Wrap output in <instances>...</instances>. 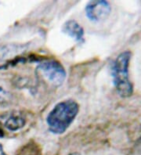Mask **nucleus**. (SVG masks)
<instances>
[{"label": "nucleus", "instance_id": "obj_1", "mask_svg": "<svg viewBox=\"0 0 141 155\" xmlns=\"http://www.w3.org/2000/svg\"><path fill=\"white\" fill-rule=\"evenodd\" d=\"M79 111V104L73 100L58 103L46 117V123L51 133L63 134L72 124Z\"/></svg>", "mask_w": 141, "mask_h": 155}, {"label": "nucleus", "instance_id": "obj_2", "mask_svg": "<svg viewBox=\"0 0 141 155\" xmlns=\"http://www.w3.org/2000/svg\"><path fill=\"white\" fill-rule=\"evenodd\" d=\"M131 57L132 53L129 50L122 52L116 57L111 67L113 84L117 93L123 98H128L133 93V85L129 73Z\"/></svg>", "mask_w": 141, "mask_h": 155}, {"label": "nucleus", "instance_id": "obj_3", "mask_svg": "<svg viewBox=\"0 0 141 155\" xmlns=\"http://www.w3.org/2000/svg\"><path fill=\"white\" fill-rule=\"evenodd\" d=\"M36 71L53 85L58 87L64 83L66 71L62 64L56 61H47L40 63Z\"/></svg>", "mask_w": 141, "mask_h": 155}, {"label": "nucleus", "instance_id": "obj_4", "mask_svg": "<svg viewBox=\"0 0 141 155\" xmlns=\"http://www.w3.org/2000/svg\"><path fill=\"white\" fill-rule=\"evenodd\" d=\"M86 15L92 22H101L109 17L111 12L110 3L103 0L90 1L86 4Z\"/></svg>", "mask_w": 141, "mask_h": 155}, {"label": "nucleus", "instance_id": "obj_5", "mask_svg": "<svg viewBox=\"0 0 141 155\" xmlns=\"http://www.w3.org/2000/svg\"><path fill=\"white\" fill-rule=\"evenodd\" d=\"M61 31L78 42H84V30L82 26L75 20L66 21L62 26Z\"/></svg>", "mask_w": 141, "mask_h": 155}, {"label": "nucleus", "instance_id": "obj_6", "mask_svg": "<svg viewBox=\"0 0 141 155\" xmlns=\"http://www.w3.org/2000/svg\"><path fill=\"white\" fill-rule=\"evenodd\" d=\"M25 123H26V119L25 116L23 115V114L20 112H15L10 114V116L4 123V125L8 130L15 132L22 129L25 125Z\"/></svg>", "mask_w": 141, "mask_h": 155}, {"label": "nucleus", "instance_id": "obj_7", "mask_svg": "<svg viewBox=\"0 0 141 155\" xmlns=\"http://www.w3.org/2000/svg\"><path fill=\"white\" fill-rule=\"evenodd\" d=\"M26 45H0V61H4L8 58L13 57L20 53H22L25 49Z\"/></svg>", "mask_w": 141, "mask_h": 155}, {"label": "nucleus", "instance_id": "obj_8", "mask_svg": "<svg viewBox=\"0 0 141 155\" xmlns=\"http://www.w3.org/2000/svg\"><path fill=\"white\" fill-rule=\"evenodd\" d=\"M10 99V94L6 89L0 86V105L9 102Z\"/></svg>", "mask_w": 141, "mask_h": 155}, {"label": "nucleus", "instance_id": "obj_9", "mask_svg": "<svg viewBox=\"0 0 141 155\" xmlns=\"http://www.w3.org/2000/svg\"><path fill=\"white\" fill-rule=\"evenodd\" d=\"M136 149L139 150V151L141 152V136H139L138 140H136Z\"/></svg>", "mask_w": 141, "mask_h": 155}, {"label": "nucleus", "instance_id": "obj_10", "mask_svg": "<svg viewBox=\"0 0 141 155\" xmlns=\"http://www.w3.org/2000/svg\"><path fill=\"white\" fill-rule=\"evenodd\" d=\"M0 155H6L5 152L3 151V149H2V147L1 144H0Z\"/></svg>", "mask_w": 141, "mask_h": 155}, {"label": "nucleus", "instance_id": "obj_11", "mask_svg": "<svg viewBox=\"0 0 141 155\" xmlns=\"http://www.w3.org/2000/svg\"><path fill=\"white\" fill-rule=\"evenodd\" d=\"M68 155H81V154L79 153H70V154H68Z\"/></svg>", "mask_w": 141, "mask_h": 155}]
</instances>
